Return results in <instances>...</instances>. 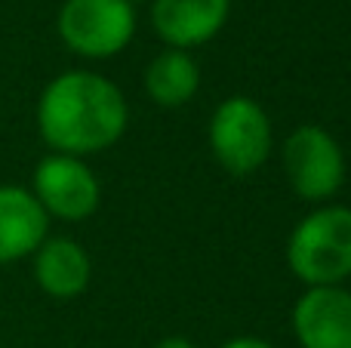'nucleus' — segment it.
I'll use <instances>...</instances> for the list:
<instances>
[{"mask_svg":"<svg viewBox=\"0 0 351 348\" xmlns=\"http://www.w3.org/2000/svg\"><path fill=\"white\" fill-rule=\"evenodd\" d=\"M130 108L121 86L93 71L56 74L37 99V133L53 154L90 158L123 136Z\"/></svg>","mask_w":351,"mask_h":348,"instance_id":"1","label":"nucleus"},{"mask_svg":"<svg viewBox=\"0 0 351 348\" xmlns=\"http://www.w3.org/2000/svg\"><path fill=\"white\" fill-rule=\"evenodd\" d=\"M287 265L305 287H339L351 277V207H317L287 240Z\"/></svg>","mask_w":351,"mask_h":348,"instance_id":"2","label":"nucleus"},{"mask_svg":"<svg viewBox=\"0 0 351 348\" xmlns=\"http://www.w3.org/2000/svg\"><path fill=\"white\" fill-rule=\"evenodd\" d=\"M210 151L225 173L250 176L268 160L274 145L265 108L250 96H228L216 105L210 121Z\"/></svg>","mask_w":351,"mask_h":348,"instance_id":"3","label":"nucleus"},{"mask_svg":"<svg viewBox=\"0 0 351 348\" xmlns=\"http://www.w3.org/2000/svg\"><path fill=\"white\" fill-rule=\"evenodd\" d=\"M56 28L71 53L111 59L133 40L136 10L127 0H65Z\"/></svg>","mask_w":351,"mask_h":348,"instance_id":"4","label":"nucleus"},{"mask_svg":"<svg viewBox=\"0 0 351 348\" xmlns=\"http://www.w3.org/2000/svg\"><path fill=\"white\" fill-rule=\"evenodd\" d=\"M284 173L296 197L324 203L346 182V154L333 133L317 123H302L284 142Z\"/></svg>","mask_w":351,"mask_h":348,"instance_id":"5","label":"nucleus"},{"mask_svg":"<svg viewBox=\"0 0 351 348\" xmlns=\"http://www.w3.org/2000/svg\"><path fill=\"white\" fill-rule=\"evenodd\" d=\"M31 195L43 207L47 216L65 222L90 219L102 201V185L96 173L84 164V158H68L53 154L37 160L34 176H31Z\"/></svg>","mask_w":351,"mask_h":348,"instance_id":"6","label":"nucleus"},{"mask_svg":"<svg viewBox=\"0 0 351 348\" xmlns=\"http://www.w3.org/2000/svg\"><path fill=\"white\" fill-rule=\"evenodd\" d=\"M293 333L302 348H351V293L308 287L293 306Z\"/></svg>","mask_w":351,"mask_h":348,"instance_id":"7","label":"nucleus"},{"mask_svg":"<svg viewBox=\"0 0 351 348\" xmlns=\"http://www.w3.org/2000/svg\"><path fill=\"white\" fill-rule=\"evenodd\" d=\"M231 0H154L152 28L170 49H191L213 40L228 18Z\"/></svg>","mask_w":351,"mask_h":348,"instance_id":"8","label":"nucleus"},{"mask_svg":"<svg viewBox=\"0 0 351 348\" xmlns=\"http://www.w3.org/2000/svg\"><path fill=\"white\" fill-rule=\"evenodd\" d=\"M49 238V216L22 185H0V265L34 256Z\"/></svg>","mask_w":351,"mask_h":348,"instance_id":"9","label":"nucleus"},{"mask_svg":"<svg viewBox=\"0 0 351 348\" xmlns=\"http://www.w3.org/2000/svg\"><path fill=\"white\" fill-rule=\"evenodd\" d=\"M93 277V262L74 238H47L34 250V281L49 299H77Z\"/></svg>","mask_w":351,"mask_h":348,"instance_id":"10","label":"nucleus"},{"mask_svg":"<svg viewBox=\"0 0 351 348\" xmlns=\"http://www.w3.org/2000/svg\"><path fill=\"white\" fill-rule=\"evenodd\" d=\"M200 86V68L185 49H164L145 68V92L160 108H182Z\"/></svg>","mask_w":351,"mask_h":348,"instance_id":"11","label":"nucleus"},{"mask_svg":"<svg viewBox=\"0 0 351 348\" xmlns=\"http://www.w3.org/2000/svg\"><path fill=\"white\" fill-rule=\"evenodd\" d=\"M219 348H274V345L265 343V339H259V336H234V339H228V343H222Z\"/></svg>","mask_w":351,"mask_h":348,"instance_id":"12","label":"nucleus"},{"mask_svg":"<svg viewBox=\"0 0 351 348\" xmlns=\"http://www.w3.org/2000/svg\"><path fill=\"white\" fill-rule=\"evenodd\" d=\"M154 348H197L191 343V339H185V336H167V339H160Z\"/></svg>","mask_w":351,"mask_h":348,"instance_id":"13","label":"nucleus"},{"mask_svg":"<svg viewBox=\"0 0 351 348\" xmlns=\"http://www.w3.org/2000/svg\"><path fill=\"white\" fill-rule=\"evenodd\" d=\"M127 3H136V0H127Z\"/></svg>","mask_w":351,"mask_h":348,"instance_id":"14","label":"nucleus"}]
</instances>
